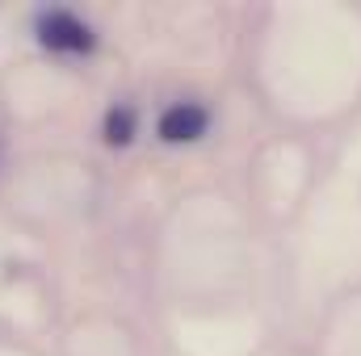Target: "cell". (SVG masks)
Segmentation results:
<instances>
[{"mask_svg": "<svg viewBox=\"0 0 361 356\" xmlns=\"http://www.w3.org/2000/svg\"><path fill=\"white\" fill-rule=\"evenodd\" d=\"M206 126H210V113L197 101H177L160 113V134L169 143H193V139L206 134Z\"/></svg>", "mask_w": 361, "mask_h": 356, "instance_id": "7a4b0ae2", "label": "cell"}, {"mask_svg": "<svg viewBox=\"0 0 361 356\" xmlns=\"http://www.w3.org/2000/svg\"><path fill=\"white\" fill-rule=\"evenodd\" d=\"M130 134H135V113L126 105H114L109 117H105V139L109 143H130Z\"/></svg>", "mask_w": 361, "mask_h": 356, "instance_id": "3957f363", "label": "cell"}, {"mask_svg": "<svg viewBox=\"0 0 361 356\" xmlns=\"http://www.w3.org/2000/svg\"><path fill=\"white\" fill-rule=\"evenodd\" d=\"M38 38L51 46V51H89L92 46V34H89V25L80 21V17H72V13H42L38 17Z\"/></svg>", "mask_w": 361, "mask_h": 356, "instance_id": "6da1fadb", "label": "cell"}]
</instances>
